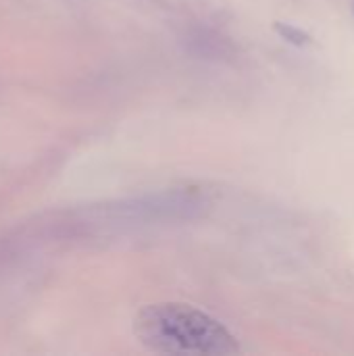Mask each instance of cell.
I'll return each instance as SVG.
<instances>
[{
	"instance_id": "obj_1",
	"label": "cell",
	"mask_w": 354,
	"mask_h": 356,
	"mask_svg": "<svg viewBox=\"0 0 354 356\" xmlns=\"http://www.w3.org/2000/svg\"><path fill=\"white\" fill-rule=\"evenodd\" d=\"M134 332L159 355L227 356L240 350L236 338L217 319L188 305H150L136 317Z\"/></svg>"
}]
</instances>
